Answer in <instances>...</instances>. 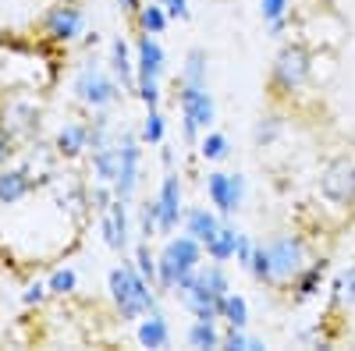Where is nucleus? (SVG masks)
<instances>
[{"label":"nucleus","mask_w":355,"mask_h":351,"mask_svg":"<svg viewBox=\"0 0 355 351\" xmlns=\"http://www.w3.org/2000/svg\"><path fill=\"white\" fill-rule=\"evenodd\" d=\"M266 28H270V36H274V39H281V36H284V28H288V18H277V21H270Z\"/></svg>","instance_id":"42"},{"label":"nucleus","mask_w":355,"mask_h":351,"mask_svg":"<svg viewBox=\"0 0 355 351\" xmlns=\"http://www.w3.org/2000/svg\"><path fill=\"white\" fill-rule=\"evenodd\" d=\"M157 234H160V206H157V199H146L139 206V238L150 242Z\"/></svg>","instance_id":"29"},{"label":"nucleus","mask_w":355,"mask_h":351,"mask_svg":"<svg viewBox=\"0 0 355 351\" xmlns=\"http://www.w3.org/2000/svg\"><path fill=\"white\" fill-rule=\"evenodd\" d=\"M107 287H110V298H114V305H117V312H121L125 323L142 319L146 312L160 309L153 284L135 270V262H121V267H114L110 277H107Z\"/></svg>","instance_id":"1"},{"label":"nucleus","mask_w":355,"mask_h":351,"mask_svg":"<svg viewBox=\"0 0 355 351\" xmlns=\"http://www.w3.org/2000/svg\"><path fill=\"white\" fill-rule=\"evenodd\" d=\"M239 234H242V231L234 227V224H220V231L202 245L206 255H210L214 262H231V259H234V245H239Z\"/></svg>","instance_id":"19"},{"label":"nucleus","mask_w":355,"mask_h":351,"mask_svg":"<svg viewBox=\"0 0 355 351\" xmlns=\"http://www.w3.org/2000/svg\"><path fill=\"white\" fill-rule=\"evenodd\" d=\"M139 344L142 348H153V351L171 348V323H167V316L160 309L142 316V323H139Z\"/></svg>","instance_id":"14"},{"label":"nucleus","mask_w":355,"mask_h":351,"mask_svg":"<svg viewBox=\"0 0 355 351\" xmlns=\"http://www.w3.org/2000/svg\"><path fill=\"white\" fill-rule=\"evenodd\" d=\"M160 163H164V170H174V150H167L164 142H160Z\"/></svg>","instance_id":"41"},{"label":"nucleus","mask_w":355,"mask_h":351,"mask_svg":"<svg viewBox=\"0 0 355 351\" xmlns=\"http://www.w3.org/2000/svg\"><path fill=\"white\" fill-rule=\"evenodd\" d=\"M164 68H167V53H164L160 39L142 33L135 39V71H139V78H164Z\"/></svg>","instance_id":"13"},{"label":"nucleus","mask_w":355,"mask_h":351,"mask_svg":"<svg viewBox=\"0 0 355 351\" xmlns=\"http://www.w3.org/2000/svg\"><path fill=\"white\" fill-rule=\"evenodd\" d=\"M199 267H202V242H196L192 234H178L157 255V287L174 295V287Z\"/></svg>","instance_id":"2"},{"label":"nucleus","mask_w":355,"mask_h":351,"mask_svg":"<svg viewBox=\"0 0 355 351\" xmlns=\"http://www.w3.org/2000/svg\"><path fill=\"white\" fill-rule=\"evenodd\" d=\"M320 195L334 206H355V160L338 156L320 174Z\"/></svg>","instance_id":"7"},{"label":"nucleus","mask_w":355,"mask_h":351,"mask_svg":"<svg viewBox=\"0 0 355 351\" xmlns=\"http://www.w3.org/2000/svg\"><path fill=\"white\" fill-rule=\"evenodd\" d=\"M117 145H121V174H117V181H114V195L132 202V195L139 188V160H142L139 145H142V138L135 132H125L117 138Z\"/></svg>","instance_id":"9"},{"label":"nucleus","mask_w":355,"mask_h":351,"mask_svg":"<svg viewBox=\"0 0 355 351\" xmlns=\"http://www.w3.org/2000/svg\"><path fill=\"white\" fill-rule=\"evenodd\" d=\"M178 103H182V132L185 142H199V132H210L217 121V103L206 85H178Z\"/></svg>","instance_id":"3"},{"label":"nucleus","mask_w":355,"mask_h":351,"mask_svg":"<svg viewBox=\"0 0 355 351\" xmlns=\"http://www.w3.org/2000/svg\"><path fill=\"white\" fill-rule=\"evenodd\" d=\"M199 156H202V160H210V163L227 160V156H231V142H227V135H224V132H206V135L199 138Z\"/></svg>","instance_id":"26"},{"label":"nucleus","mask_w":355,"mask_h":351,"mask_svg":"<svg viewBox=\"0 0 355 351\" xmlns=\"http://www.w3.org/2000/svg\"><path fill=\"white\" fill-rule=\"evenodd\" d=\"M288 8H291V0H259V15L266 25L277 18H288Z\"/></svg>","instance_id":"34"},{"label":"nucleus","mask_w":355,"mask_h":351,"mask_svg":"<svg viewBox=\"0 0 355 351\" xmlns=\"http://www.w3.org/2000/svg\"><path fill=\"white\" fill-rule=\"evenodd\" d=\"M245 270H249L252 280L274 287V259H270V245H266V242H256L252 259H249V267H245Z\"/></svg>","instance_id":"24"},{"label":"nucleus","mask_w":355,"mask_h":351,"mask_svg":"<svg viewBox=\"0 0 355 351\" xmlns=\"http://www.w3.org/2000/svg\"><path fill=\"white\" fill-rule=\"evenodd\" d=\"M82 25H85V15H82L78 4H61V8H53V11L46 15V21H43L46 36H50L53 43H71V39L82 33Z\"/></svg>","instance_id":"11"},{"label":"nucleus","mask_w":355,"mask_h":351,"mask_svg":"<svg viewBox=\"0 0 355 351\" xmlns=\"http://www.w3.org/2000/svg\"><path fill=\"white\" fill-rule=\"evenodd\" d=\"M160 4L171 15V21H185L189 18V0H160Z\"/></svg>","instance_id":"39"},{"label":"nucleus","mask_w":355,"mask_h":351,"mask_svg":"<svg viewBox=\"0 0 355 351\" xmlns=\"http://www.w3.org/2000/svg\"><path fill=\"white\" fill-rule=\"evenodd\" d=\"M220 213L217 210H206V206H192V210H185V234H192L196 242H210L214 234L220 231Z\"/></svg>","instance_id":"17"},{"label":"nucleus","mask_w":355,"mask_h":351,"mask_svg":"<svg viewBox=\"0 0 355 351\" xmlns=\"http://www.w3.org/2000/svg\"><path fill=\"white\" fill-rule=\"evenodd\" d=\"M93 170H96V181H103V185L117 181V174H121V145H117V138L93 150Z\"/></svg>","instance_id":"16"},{"label":"nucleus","mask_w":355,"mask_h":351,"mask_svg":"<svg viewBox=\"0 0 355 351\" xmlns=\"http://www.w3.org/2000/svg\"><path fill=\"white\" fill-rule=\"evenodd\" d=\"M252 249H256V242L249 238V234H239V245H234V262L245 270L249 267V259H252Z\"/></svg>","instance_id":"37"},{"label":"nucleus","mask_w":355,"mask_h":351,"mask_svg":"<svg viewBox=\"0 0 355 351\" xmlns=\"http://www.w3.org/2000/svg\"><path fill=\"white\" fill-rule=\"evenodd\" d=\"M28 188H33V178H28L25 167H21V170H4V174H0V202H4V206H11V202H18V199H25Z\"/></svg>","instance_id":"22"},{"label":"nucleus","mask_w":355,"mask_h":351,"mask_svg":"<svg viewBox=\"0 0 355 351\" xmlns=\"http://www.w3.org/2000/svg\"><path fill=\"white\" fill-rule=\"evenodd\" d=\"M132 262H135V270H139L146 280H150V284L157 287V255L150 252V242H139V245H135Z\"/></svg>","instance_id":"31"},{"label":"nucleus","mask_w":355,"mask_h":351,"mask_svg":"<svg viewBox=\"0 0 355 351\" xmlns=\"http://www.w3.org/2000/svg\"><path fill=\"white\" fill-rule=\"evenodd\" d=\"M117 8H121L125 15H135V11L142 8V0H117Z\"/></svg>","instance_id":"43"},{"label":"nucleus","mask_w":355,"mask_h":351,"mask_svg":"<svg viewBox=\"0 0 355 351\" xmlns=\"http://www.w3.org/2000/svg\"><path fill=\"white\" fill-rule=\"evenodd\" d=\"M110 71L121 78V85L128 93H135V82H139V71H135V61L128 53V43L125 39H114L110 43Z\"/></svg>","instance_id":"18"},{"label":"nucleus","mask_w":355,"mask_h":351,"mask_svg":"<svg viewBox=\"0 0 355 351\" xmlns=\"http://www.w3.org/2000/svg\"><path fill=\"white\" fill-rule=\"evenodd\" d=\"M309 68H313V57H309L306 46H299V43L281 46V53L274 57V71H270L274 93H277V96L299 93L302 85H306V78H309Z\"/></svg>","instance_id":"4"},{"label":"nucleus","mask_w":355,"mask_h":351,"mask_svg":"<svg viewBox=\"0 0 355 351\" xmlns=\"http://www.w3.org/2000/svg\"><path fill=\"white\" fill-rule=\"evenodd\" d=\"M334 309H352L355 305V262L345 270V273H338V280H334Z\"/></svg>","instance_id":"28"},{"label":"nucleus","mask_w":355,"mask_h":351,"mask_svg":"<svg viewBox=\"0 0 355 351\" xmlns=\"http://www.w3.org/2000/svg\"><path fill=\"white\" fill-rule=\"evenodd\" d=\"M327 259H316V262H306V267L295 273L291 280V291H295V302H309L316 298V291L323 287V277H327Z\"/></svg>","instance_id":"15"},{"label":"nucleus","mask_w":355,"mask_h":351,"mask_svg":"<svg viewBox=\"0 0 355 351\" xmlns=\"http://www.w3.org/2000/svg\"><path fill=\"white\" fill-rule=\"evenodd\" d=\"M139 138H142V142H150V145H160V142L167 138V121H164L160 107L146 110V121H142V132H139Z\"/></svg>","instance_id":"30"},{"label":"nucleus","mask_w":355,"mask_h":351,"mask_svg":"<svg viewBox=\"0 0 355 351\" xmlns=\"http://www.w3.org/2000/svg\"><path fill=\"white\" fill-rule=\"evenodd\" d=\"M189 348H202V351H210V348H220L224 344V334L217 330V323H210V319H196V323L189 327L185 334Z\"/></svg>","instance_id":"23"},{"label":"nucleus","mask_w":355,"mask_h":351,"mask_svg":"<svg viewBox=\"0 0 355 351\" xmlns=\"http://www.w3.org/2000/svg\"><path fill=\"white\" fill-rule=\"evenodd\" d=\"M266 245H270V259H274V287L291 284L295 273L306 267V242L299 234H277Z\"/></svg>","instance_id":"8"},{"label":"nucleus","mask_w":355,"mask_h":351,"mask_svg":"<svg viewBox=\"0 0 355 351\" xmlns=\"http://www.w3.org/2000/svg\"><path fill=\"white\" fill-rule=\"evenodd\" d=\"M220 319H224V327H249V302L242 295H234V291H227V298H224V309H220Z\"/></svg>","instance_id":"27"},{"label":"nucleus","mask_w":355,"mask_h":351,"mask_svg":"<svg viewBox=\"0 0 355 351\" xmlns=\"http://www.w3.org/2000/svg\"><path fill=\"white\" fill-rule=\"evenodd\" d=\"M135 93H139V100H142L146 110L160 107V78H139L135 82Z\"/></svg>","instance_id":"33"},{"label":"nucleus","mask_w":355,"mask_h":351,"mask_svg":"<svg viewBox=\"0 0 355 351\" xmlns=\"http://www.w3.org/2000/svg\"><path fill=\"white\" fill-rule=\"evenodd\" d=\"M103 238L114 252H128L132 231H128V202L125 199H114L103 210Z\"/></svg>","instance_id":"12"},{"label":"nucleus","mask_w":355,"mask_h":351,"mask_svg":"<svg viewBox=\"0 0 355 351\" xmlns=\"http://www.w3.org/2000/svg\"><path fill=\"white\" fill-rule=\"evenodd\" d=\"M89 145H93L89 125H64L61 135H57V153L61 156H78L82 150H89Z\"/></svg>","instance_id":"20"},{"label":"nucleus","mask_w":355,"mask_h":351,"mask_svg":"<svg viewBox=\"0 0 355 351\" xmlns=\"http://www.w3.org/2000/svg\"><path fill=\"white\" fill-rule=\"evenodd\" d=\"M75 93H78V100H82L85 107L103 110V107H110V103L121 100V85H117L103 68L85 64V68L78 71V78H75Z\"/></svg>","instance_id":"5"},{"label":"nucleus","mask_w":355,"mask_h":351,"mask_svg":"<svg viewBox=\"0 0 355 351\" xmlns=\"http://www.w3.org/2000/svg\"><path fill=\"white\" fill-rule=\"evenodd\" d=\"M281 132H284V117H281V114H266V117H259L252 138H256V145H270Z\"/></svg>","instance_id":"32"},{"label":"nucleus","mask_w":355,"mask_h":351,"mask_svg":"<svg viewBox=\"0 0 355 351\" xmlns=\"http://www.w3.org/2000/svg\"><path fill=\"white\" fill-rule=\"evenodd\" d=\"M206 50H189L185 53V64H182V78H178V85H206Z\"/></svg>","instance_id":"25"},{"label":"nucleus","mask_w":355,"mask_h":351,"mask_svg":"<svg viewBox=\"0 0 355 351\" xmlns=\"http://www.w3.org/2000/svg\"><path fill=\"white\" fill-rule=\"evenodd\" d=\"M206 195H210L214 202V210L220 217H234L242 210V202H245V178L239 170H214V174H206Z\"/></svg>","instance_id":"6"},{"label":"nucleus","mask_w":355,"mask_h":351,"mask_svg":"<svg viewBox=\"0 0 355 351\" xmlns=\"http://www.w3.org/2000/svg\"><path fill=\"white\" fill-rule=\"evenodd\" d=\"M46 291H50L46 284H33V287L25 291V302H28V305H33V302H43V295H46Z\"/></svg>","instance_id":"40"},{"label":"nucleus","mask_w":355,"mask_h":351,"mask_svg":"<svg viewBox=\"0 0 355 351\" xmlns=\"http://www.w3.org/2000/svg\"><path fill=\"white\" fill-rule=\"evenodd\" d=\"M135 25H139V33L164 36V33H167V25H171V15L164 11L160 0H153V4H142V8L135 11Z\"/></svg>","instance_id":"21"},{"label":"nucleus","mask_w":355,"mask_h":351,"mask_svg":"<svg viewBox=\"0 0 355 351\" xmlns=\"http://www.w3.org/2000/svg\"><path fill=\"white\" fill-rule=\"evenodd\" d=\"M46 287L53 291V295H71V291H75V270H57L46 280Z\"/></svg>","instance_id":"35"},{"label":"nucleus","mask_w":355,"mask_h":351,"mask_svg":"<svg viewBox=\"0 0 355 351\" xmlns=\"http://www.w3.org/2000/svg\"><path fill=\"white\" fill-rule=\"evenodd\" d=\"M15 153V132L8 125H0V163H8Z\"/></svg>","instance_id":"38"},{"label":"nucleus","mask_w":355,"mask_h":351,"mask_svg":"<svg viewBox=\"0 0 355 351\" xmlns=\"http://www.w3.org/2000/svg\"><path fill=\"white\" fill-rule=\"evenodd\" d=\"M249 344H252V337H249L242 327H227L220 348H227V351H249Z\"/></svg>","instance_id":"36"},{"label":"nucleus","mask_w":355,"mask_h":351,"mask_svg":"<svg viewBox=\"0 0 355 351\" xmlns=\"http://www.w3.org/2000/svg\"><path fill=\"white\" fill-rule=\"evenodd\" d=\"M157 206H160V234H174L178 224H185L182 181H178L174 170L164 174V185H160V192H157Z\"/></svg>","instance_id":"10"}]
</instances>
